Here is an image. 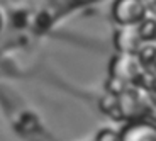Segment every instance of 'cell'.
<instances>
[{"label": "cell", "mask_w": 156, "mask_h": 141, "mask_svg": "<svg viewBox=\"0 0 156 141\" xmlns=\"http://www.w3.org/2000/svg\"><path fill=\"white\" fill-rule=\"evenodd\" d=\"M144 0H114L112 17L121 26H137L143 19H146Z\"/></svg>", "instance_id": "6da1fadb"}, {"label": "cell", "mask_w": 156, "mask_h": 141, "mask_svg": "<svg viewBox=\"0 0 156 141\" xmlns=\"http://www.w3.org/2000/svg\"><path fill=\"white\" fill-rule=\"evenodd\" d=\"M119 110L126 118L137 119L146 112V104L141 95H137L133 90H129L126 94H122L121 99H119Z\"/></svg>", "instance_id": "7a4b0ae2"}, {"label": "cell", "mask_w": 156, "mask_h": 141, "mask_svg": "<svg viewBox=\"0 0 156 141\" xmlns=\"http://www.w3.org/2000/svg\"><path fill=\"white\" fill-rule=\"evenodd\" d=\"M121 139L156 141V126L151 122H133L121 133Z\"/></svg>", "instance_id": "3957f363"}, {"label": "cell", "mask_w": 156, "mask_h": 141, "mask_svg": "<svg viewBox=\"0 0 156 141\" xmlns=\"http://www.w3.org/2000/svg\"><path fill=\"white\" fill-rule=\"evenodd\" d=\"M137 34H139L141 39L151 41L156 38V20L153 19H143L139 22V27H137Z\"/></svg>", "instance_id": "277c9868"}, {"label": "cell", "mask_w": 156, "mask_h": 141, "mask_svg": "<svg viewBox=\"0 0 156 141\" xmlns=\"http://www.w3.org/2000/svg\"><path fill=\"white\" fill-rule=\"evenodd\" d=\"M53 24V17H51L49 12L43 10V12H37L34 17V31L36 32H44L51 27Z\"/></svg>", "instance_id": "5b68a950"}, {"label": "cell", "mask_w": 156, "mask_h": 141, "mask_svg": "<svg viewBox=\"0 0 156 141\" xmlns=\"http://www.w3.org/2000/svg\"><path fill=\"white\" fill-rule=\"evenodd\" d=\"M12 26L17 29H22L27 26V12L26 10H16L12 14Z\"/></svg>", "instance_id": "8992f818"}, {"label": "cell", "mask_w": 156, "mask_h": 141, "mask_svg": "<svg viewBox=\"0 0 156 141\" xmlns=\"http://www.w3.org/2000/svg\"><path fill=\"white\" fill-rule=\"evenodd\" d=\"M98 141H105V139H121V133H115V131H100L97 134Z\"/></svg>", "instance_id": "52a82bcc"}, {"label": "cell", "mask_w": 156, "mask_h": 141, "mask_svg": "<svg viewBox=\"0 0 156 141\" xmlns=\"http://www.w3.org/2000/svg\"><path fill=\"white\" fill-rule=\"evenodd\" d=\"M144 4L148 9H154L156 10V0H144Z\"/></svg>", "instance_id": "ba28073f"}, {"label": "cell", "mask_w": 156, "mask_h": 141, "mask_svg": "<svg viewBox=\"0 0 156 141\" xmlns=\"http://www.w3.org/2000/svg\"><path fill=\"white\" fill-rule=\"evenodd\" d=\"M75 4H90V2H94V0H71Z\"/></svg>", "instance_id": "9c48e42d"}, {"label": "cell", "mask_w": 156, "mask_h": 141, "mask_svg": "<svg viewBox=\"0 0 156 141\" xmlns=\"http://www.w3.org/2000/svg\"><path fill=\"white\" fill-rule=\"evenodd\" d=\"M2 27H4V17H2V14H0V31H2Z\"/></svg>", "instance_id": "30bf717a"}]
</instances>
